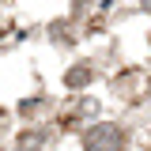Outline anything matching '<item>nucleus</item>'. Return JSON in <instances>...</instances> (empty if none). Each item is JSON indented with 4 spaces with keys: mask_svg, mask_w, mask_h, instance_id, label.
<instances>
[{
    "mask_svg": "<svg viewBox=\"0 0 151 151\" xmlns=\"http://www.w3.org/2000/svg\"><path fill=\"white\" fill-rule=\"evenodd\" d=\"M121 147H125V132L117 125L98 121V125H91L83 132V151H121Z\"/></svg>",
    "mask_w": 151,
    "mask_h": 151,
    "instance_id": "f257e3e1",
    "label": "nucleus"
},
{
    "mask_svg": "<svg viewBox=\"0 0 151 151\" xmlns=\"http://www.w3.org/2000/svg\"><path fill=\"white\" fill-rule=\"evenodd\" d=\"M64 83H68L72 91H83V87L91 83V68H87V64H76V68H68V76H64Z\"/></svg>",
    "mask_w": 151,
    "mask_h": 151,
    "instance_id": "f03ea898",
    "label": "nucleus"
},
{
    "mask_svg": "<svg viewBox=\"0 0 151 151\" xmlns=\"http://www.w3.org/2000/svg\"><path fill=\"white\" fill-rule=\"evenodd\" d=\"M42 144H45V136H42V132H19V140H15L19 151H38Z\"/></svg>",
    "mask_w": 151,
    "mask_h": 151,
    "instance_id": "7ed1b4c3",
    "label": "nucleus"
},
{
    "mask_svg": "<svg viewBox=\"0 0 151 151\" xmlns=\"http://www.w3.org/2000/svg\"><path fill=\"white\" fill-rule=\"evenodd\" d=\"M144 8H147V12H151V0H144Z\"/></svg>",
    "mask_w": 151,
    "mask_h": 151,
    "instance_id": "20e7f679",
    "label": "nucleus"
}]
</instances>
